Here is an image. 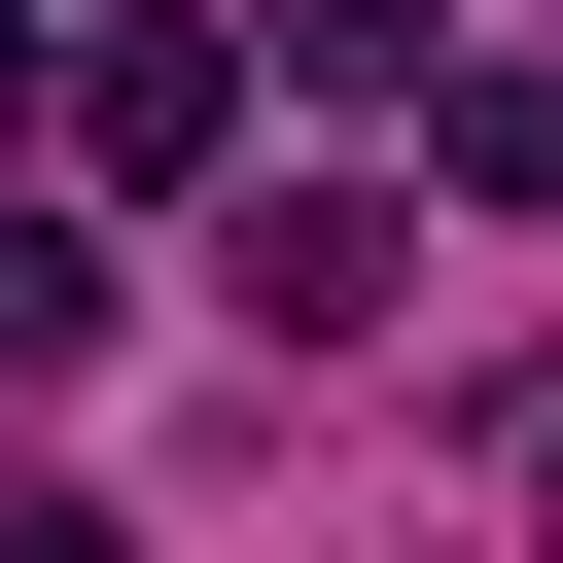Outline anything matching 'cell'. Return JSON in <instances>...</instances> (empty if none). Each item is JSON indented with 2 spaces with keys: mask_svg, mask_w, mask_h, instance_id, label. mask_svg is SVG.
<instances>
[{
  "mask_svg": "<svg viewBox=\"0 0 563 563\" xmlns=\"http://www.w3.org/2000/svg\"><path fill=\"white\" fill-rule=\"evenodd\" d=\"M528 493H563V422H528Z\"/></svg>",
  "mask_w": 563,
  "mask_h": 563,
  "instance_id": "cell-7",
  "label": "cell"
},
{
  "mask_svg": "<svg viewBox=\"0 0 563 563\" xmlns=\"http://www.w3.org/2000/svg\"><path fill=\"white\" fill-rule=\"evenodd\" d=\"M422 141H457V211H563V70H422Z\"/></svg>",
  "mask_w": 563,
  "mask_h": 563,
  "instance_id": "cell-4",
  "label": "cell"
},
{
  "mask_svg": "<svg viewBox=\"0 0 563 563\" xmlns=\"http://www.w3.org/2000/svg\"><path fill=\"white\" fill-rule=\"evenodd\" d=\"M0 563H141V528H106V493H0Z\"/></svg>",
  "mask_w": 563,
  "mask_h": 563,
  "instance_id": "cell-6",
  "label": "cell"
},
{
  "mask_svg": "<svg viewBox=\"0 0 563 563\" xmlns=\"http://www.w3.org/2000/svg\"><path fill=\"white\" fill-rule=\"evenodd\" d=\"M211 317H246V352H352V317H387V176H246V211H211Z\"/></svg>",
  "mask_w": 563,
  "mask_h": 563,
  "instance_id": "cell-2",
  "label": "cell"
},
{
  "mask_svg": "<svg viewBox=\"0 0 563 563\" xmlns=\"http://www.w3.org/2000/svg\"><path fill=\"white\" fill-rule=\"evenodd\" d=\"M106 317H141V282H106V211H35V176H0V387H35V352H106Z\"/></svg>",
  "mask_w": 563,
  "mask_h": 563,
  "instance_id": "cell-3",
  "label": "cell"
},
{
  "mask_svg": "<svg viewBox=\"0 0 563 563\" xmlns=\"http://www.w3.org/2000/svg\"><path fill=\"white\" fill-rule=\"evenodd\" d=\"M246 70H317V106H422V0H282Z\"/></svg>",
  "mask_w": 563,
  "mask_h": 563,
  "instance_id": "cell-5",
  "label": "cell"
},
{
  "mask_svg": "<svg viewBox=\"0 0 563 563\" xmlns=\"http://www.w3.org/2000/svg\"><path fill=\"white\" fill-rule=\"evenodd\" d=\"M211 141H246V35L211 0H106L70 35V176H211Z\"/></svg>",
  "mask_w": 563,
  "mask_h": 563,
  "instance_id": "cell-1",
  "label": "cell"
}]
</instances>
